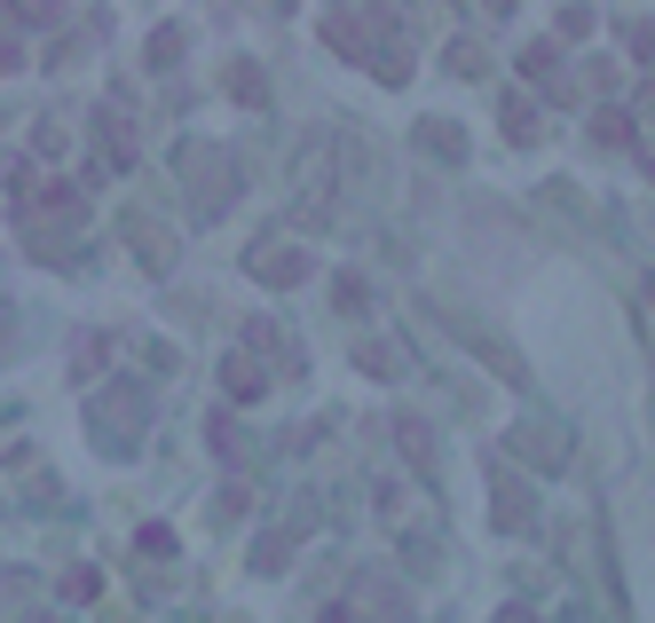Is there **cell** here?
Masks as SVG:
<instances>
[{
    "mask_svg": "<svg viewBox=\"0 0 655 623\" xmlns=\"http://www.w3.org/2000/svg\"><path fill=\"white\" fill-rule=\"evenodd\" d=\"M182 174H190L198 221H222V214L237 206V158H229V150H182Z\"/></svg>",
    "mask_w": 655,
    "mask_h": 623,
    "instance_id": "cell-1",
    "label": "cell"
},
{
    "mask_svg": "<svg viewBox=\"0 0 655 623\" xmlns=\"http://www.w3.org/2000/svg\"><path fill=\"white\" fill-rule=\"evenodd\" d=\"M245 269H253L261 285L285 293V285H309V277H316V253H309V245H285V237H261V245L245 253Z\"/></svg>",
    "mask_w": 655,
    "mask_h": 623,
    "instance_id": "cell-2",
    "label": "cell"
},
{
    "mask_svg": "<svg viewBox=\"0 0 655 623\" xmlns=\"http://www.w3.org/2000/svg\"><path fill=\"white\" fill-rule=\"evenodd\" d=\"M87 214V182H32L17 198V221H79Z\"/></svg>",
    "mask_w": 655,
    "mask_h": 623,
    "instance_id": "cell-3",
    "label": "cell"
},
{
    "mask_svg": "<svg viewBox=\"0 0 655 623\" xmlns=\"http://www.w3.org/2000/svg\"><path fill=\"white\" fill-rule=\"evenodd\" d=\"M514 451L537 458V466H569V434L560 426H514Z\"/></svg>",
    "mask_w": 655,
    "mask_h": 623,
    "instance_id": "cell-4",
    "label": "cell"
},
{
    "mask_svg": "<svg viewBox=\"0 0 655 623\" xmlns=\"http://www.w3.org/2000/svg\"><path fill=\"white\" fill-rule=\"evenodd\" d=\"M222 395L229 403H261L268 395V372L253 364V355H229V364H222Z\"/></svg>",
    "mask_w": 655,
    "mask_h": 623,
    "instance_id": "cell-5",
    "label": "cell"
},
{
    "mask_svg": "<svg viewBox=\"0 0 655 623\" xmlns=\"http://www.w3.org/2000/svg\"><path fill=\"white\" fill-rule=\"evenodd\" d=\"M593 142H600V150H632V142H639V127H632V111H616V103H600V111H593Z\"/></svg>",
    "mask_w": 655,
    "mask_h": 623,
    "instance_id": "cell-6",
    "label": "cell"
},
{
    "mask_svg": "<svg viewBox=\"0 0 655 623\" xmlns=\"http://www.w3.org/2000/svg\"><path fill=\"white\" fill-rule=\"evenodd\" d=\"M490 521H498V528H529V490H521L506 466H498V505H490Z\"/></svg>",
    "mask_w": 655,
    "mask_h": 623,
    "instance_id": "cell-7",
    "label": "cell"
},
{
    "mask_svg": "<svg viewBox=\"0 0 655 623\" xmlns=\"http://www.w3.org/2000/svg\"><path fill=\"white\" fill-rule=\"evenodd\" d=\"M355 372H371V379H403V347L363 339V347H355Z\"/></svg>",
    "mask_w": 655,
    "mask_h": 623,
    "instance_id": "cell-8",
    "label": "cell"
},
{
    "mask_svg": "<svg viewBox=\"0 0 655 623\" xmlns=\"http://www.w3.org/2000/svg\"><path fill=\"white\" fill-rule=\"evenodd\" d=\"M521 71H529V79H545L553 96L569 87V79H560V48H553V40H529V48H521Z\"/></svg>",
    "mask_w": 655,
    "mask_h": 623,
    "instance_id": "cell-9",
    "label": "cell"
},
{
    "mask_svg": "<svg viewBox=\"0 0 655 623\" xmlns=\"http://www.w3.org/2000/svg\"><path fill=\"white\" fill-rule=\"evenodd\" d=\"M96 135H104V150H111V166H135V127H127L119 111H96Z\"/></svg>",
    "mask_w": 655,
    "mask_h": 623,
    "instance_id": "cell-10",
    "label": "cell"
},
{
    "mask_svg": "<svg viewBox=\"0 0 655 623\" xmlns=\"http://www.w3.org/2000/svg\"><path fill=\"white\" fill-rule=\"evenodd\" d=\"M127 237H135V253H143V269H174V237H166V229H150V221H135Z\"/></svg>",
    "mask_w": 655,
    "mask_h": 623,
    "instance_id": "cell-11",
    "label": "cell"
},
{
    "mask_svg": "<svg viewBox=\"0 0 655 623\" xmlns=\"http://www.w3.org/2000/svg\"><path fill=\"white\" fill-rule=\"evenodd\" d=\"M253 568H261V576H276V568H293V528H268V537L253 545Z\"/></svg>",
    "mask_w": 655,
    "mask_h": 623,
    "instance_id": "cell-12",
    "label": "cell"
},
{
    "mask_svg": "<svg viewBox=\"0 0 655 623\" xmlns=\"http://www.w3.org/2000/svg\"><path fill=\"white\" fill-rule=\"evenodd\" d=\"M135 418H143V395H135V387H119L111 403H96V426H104V442H111V426H135Z\"/></svg>",
    "mask_w": 655,
    "mask_h": 623,
    "instance_id": "cell-13",
    "label": "cell"
},
{
    "mask_svg": "<svg viewBox=\"0 0 655 623\" xmlns=\"http://www.w3.org/2000/svg\"><path fill=\"white\" fill-rule=\"evenodd\" d=\"M498 119H506V142H537V103H529V96H506Z\"/></svg>",
    "mask_w": 655,
    "mask_h": 623,
    "instance_id": "cell-14",
    "label": "cell"
},
{
    "mask_svg": "<svg viewBox=\"0 0 655 623\" xmlns=\"http://www.w3.org/2000/svg\"><path fill=\"white\" fill-rule=\"evenodd\" d=\"M143 63H150V71H174V63H182V24H158V32H150V56H143Z\"/></svg>",
    "mask_w": 655,
    "mask_h": 623,
    "instance_id": "cell-15",
    "label": "cell"
},
{
    "mask_svg": "<svg viewBox=\"0 0 655 623\" xmlns=\"http://www.w3.org/2000/svg\"><path fill=\"white\" fill-rule=\"evenodd\" d=\"M419 142H427L434 158H466V135H458L450 119H427V127H419Z\"/></svg>",
    "mask_w": 655,
    "mask_h": 623,
    "instance_id": "cell-16",
    "label": "cell"
},
{
    "mask_svg": "<svg viewBox=\"0 0 655 623\" xmlns=\"http://www.w3.org/2000/svg\"><path fill=\"white\" fill-rule=\"evenodd\" d=\"M229 96H237V103H268V79H261V63H229Z\"/></svg>",
    "mask_w": 655,
    "mask_h": 623,
    "instance_id": "cell-17",
    "label": "cell"
},
{
    "mask_svg": "<svg viewBox=\"0 0 655 623\" xmlns=\"http://www.w3.org/2000/svg\"><path fill=\"white\" fill-rule=\"evenodd\" d=\"M371 79H388V87H403V79H411V56H403V40H388L380 56H371Z\"/></svg>",
    "mask_w": 655,
    "mask_h": 623,
    "instance_id": "cell-18",
    "label": "cell"
},
{
    "mask_svg": "<svg viewBox=\"0 0 655 623\" xmlns=\"http://www.w3.org/2000/svg\"><path fill=\"white\" fill-rule=\"evenodd\" d=\"M395 434H403V451H411V466H419V474H427V466H434V434H427V426H419V418H403V426H395Z\"/></svg>",
    "mask_w": 655,
    "mask_h": 623,
    "instance_id": "cell-19",
    "label": "cell"
},
{
    "mask_svg": "<svg viewBox=\"0 0 655 623\" xmlns=\"http://www.w3.org/2000/svg\"><path fill=\"white\" fill-rule=\"evenodd\" d=\"M96 364H104V332H79V339H71V372L96 379Z\"/></svg>",
    "mask_w": 655,
    "mask_h": 623,
    "instance_id": "cell-20",
    "label": "cell"
},
{
    "mask_svg": "<svg viewBox=\"0 0 655 623\" xmlns=\"http://www.w3.org/2000/svg\"><path fill=\"white\" fill-rule=\"evenodd\" d=\"M9 17H25V24H63V0H9Z\"/></svg>",
    "mask_w": 655,
    "mask_h": 623,
    "instance_id": "cell-21",
    "label": "cell"
},
{
    "mask_svg": "<svg viewBox=\"0 0 655 623\" xmlns=\"http://www.w3.org/2000/svg\"><path fill=\"white\" fill-rule=\"evenodd\" d=\"M135 553H150V561H174V528H166V521H150L143 537H135Z\"/></svg>",
    "mask_w": 655,
    "mask_h": 623,
    "instance_id": "cell-22",
    "label": "cell"
},
{
    "mask_svg": "<svg viewBox=\"0 0 655 623\" xmlns=\"http://www.w3.org/2000/svg\"><path fill=\"white\" fill-rule=\"evenodd\" d=\"M96 592H104L96 568H63V600H96Z\"/></svg>",
    "mask_w": 655,
    "mask_h": 623,
    "instance_id": "cell-23",
    "label": "cell"
},
{
    "mask_svg": "<svg viewBox=\"0 0 655 623\" xmlns=\"http://www.w3.org/2000/svg\"><path fill=\"white\" fill-rule=\"evenodd\" d=\"M363 600H371V607H388V615H411V600H403L395 584H380V576H371V584H363Z\"/></svg>",
    "mask_w": 655,
    "mask_h": 623,
    "instance_id": "cell-24",
    "label": "cell"
},
{
    "mask_svg": "<svg viewBox=\"0 0 655 623\" xmlns=\"http://www.w3.org/2000/svg\"><path fill=\"white\" fill-rule=\"evenodd\" d=\"M206 442H214L222 458H237V426H229V411H214V418H206Z\"/></svg>",
    "mask_w": 655,
    "mask_h": 623,
    "instance_id": "cell-25",
    "label": "cell"
},
{
    "mask_svg": "<svg viewBox=\"0 0 655 623\" xmlns=\"http://www.w3.org/2000/svg\"><path fill=\"white\" fill-rule=\"evenodd\" d=\"M450 71L475 79V71H482V48H475V40H450Z\"/></svg>",
    "mask_w": 655,
    "mask_h": 623,
    "instance_id": "cell-26",
    "label": "cell"
},
{
    "mask_svg": "<svg viewBox=\"0 0 655 623\" xmlns=\"http://www.w3.org/2000/svg\"><path fill=\"white\" fill-rule=\"evenodd\" d=\"M593 32V9H585V0H577V9H560V40H585Z\"/></svg>",
    "mask_w": 655,
    "mask_h": 623,
    "instance_id": "cell-27",
    "label": "cell"
},
{
    "mask_svg": "<svg viewBox=\"0 0 655 623\" xmlns=\"http://www.w3.org/2000/svg\"><path fill=\"white\" fill-rule=\"evenodd\" d=\"M332 300H340V308H363L371 293H363V277H332Z\"/></svg>",
    "mask_w": 655,
    "mask_h": 623,
    "instance_id": "cell-28",
    "label": "cell"
},
{
    "mask_svg": "<svg viewBox=\"0 0 655 623\" xmlns=\"http://www.w3.org/2000/svg\"><path fill=\"white\" fill-rule=\"evenodd\" d=\"M316 623H363V607H348V600H340V607H324Z\"/></svg>",
    "mask_w": 655,
    "mask_h": 623,
    "instance_id": "cell-29",
    "label": "cell"
},
{
    "mask_svg": "<svg viewBox=\"0 0 655 623\" xmlns=\"http://www.w3.org/2000/svg\"><path fill=\"white\" fill-rule=\"evenodd\" d=\"M498 623H537V615L529 607H498Z\"/></svg>",
    "mask_w": 655,
    "mask_h": 623,
    "instance_id": "cell-30",
    "label": "cell"
},
{
    "mask_svg": "<svg viewBox=\"0 0 655 623\" xmlns=\"http://www.w3.org/2000/svg\"><path fill=\"white\" fill-rule=\"evenodd\" d=\"M17 63H25V56H17V48H9V40H0V71H17Z\"/></svg>",
    "mask_w": 655,
    "mask_h": 623,
    "instance_id": "cell-31",
    "label": "cell"
},
{
    "mask_svg": "<svg viewBox=\"0 0 655 623\" xmlns=\"http://www.w3.org/2000/svg\"><path fill=\"white\" fill-rule=\"evenodd\" d=\"M639 111H647V119H655V79H647V87H639Z\"/></svg>",
    "mask_w": 655,
    "mask_h": 623,
    "instance_id": "cell-32",
    "label": "cell"
},
{
    "mask_svg": "<svg viewBox=\"0 0 655 623\" xmlns=\"http://www.w3.org/2000/svg\"><path fill=\"white\" fill-rule=\"evenodd\" d=\"M9 339H17V324H9V316H0V355H9Z\"/></svg>",
    "mask_w": 655,
    "mask_h": 623,
    "instance_id": "cell-33",
    "label": "cell"
},
{
    "mask_svg": "<svg viewBox=\"0 0 655 623\" xmlns=\"http://www.w3.org/2000/svg\"><path fill=\"white\" fill-rule=\"evenodd\" d=\"M506 9H514V0H490V17H506Z\"/></svg>",
    "mask_w": 655,
    "mask_h": 623,
    "instance_id": "cell-34",
    "label": "cell"
},
{
    "mask_svg": "<svg viewBox=\"0 0 655 623\" xmlns=\"http://www.w3.org/2000/svg\"><path fill=\"white\" fill-rule=\"evenodd\" d=\"M647 308H655V277H647Z\"/></svg>",
    "mask_w": 655,
    "mask_h": 623,
    "instance_id": "cell-35",
    "label": "cell"
},
{
    "mask_svg": "<svg viewBox=\"0 0 655 623\" xmlns=\"http://www.w3.org/2000/svg\"><path fill=\"white\" fill-rule=\"evenodd\" d=\"M647 174H655V150H647Z\"/></svg>",
    "mask_w": 655,
    "mask_h": 623,
    "instance_id": "cell-36",
    "label": "cell"
},
{
    "mask_svg": "<svg viewBox=\"0 0 655 623\" xmlns=\"http://www.w3.org/2000/svg\"><path fill=\"white\" fill-rule=\"evenodd\" d=\"M32 623H56V615H32Z\"/></svg>",
    "mask_w": 655,
    "mask_h": 623,
    "instance_id": "cell-37",
    "label": "cell"
}]
</instances>
